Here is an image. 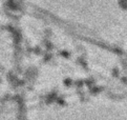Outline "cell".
I'll list each match as a JSON object with an SVG mask.
<instances>
[{
	"label": "cell",
	"instance_id": "1",
	"mask_svg": "<svg viewBox=\"0 0 127 120\" xmlns=\"http://www.w3.org/2000/svg\"><path fill=\"white\" fill-rule=\"evenodd\" d=\"M0 120H16V117L11 109H0Z\"/></svg>",
	"mask_w": 127,
	"mask_h": 120
}]
</instances>
